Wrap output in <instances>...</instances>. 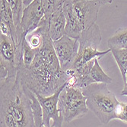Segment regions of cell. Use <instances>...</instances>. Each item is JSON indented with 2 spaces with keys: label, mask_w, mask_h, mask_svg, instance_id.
Returning a JSON list of instances; mask_svg holds the SVG:
<instances>
[{
  "label": "cell",
  "mask_w": 127,
  "mask_h": 127,
  "mask_svg": "<svg viewBox=\"0 0 127 127\" xmlns=\"http://www.w3.org/2000/svg\"><path fill=\"white\" fill-rule=\"evenodd\" d=\"M90 77L93 80L94 84H110L112 82V78L110 77L102 69L99 64V60L97 58L95 59L94 64L92 66L91 71H90Z\"/></svg>",
  "instance_id": "obj_15"
},
{
  "label": "cell",
  "mask_w": 127,
  "mask_h": 127,
  "mask_svg": "<svg viewBox=\"0 0 127 127\" xmlns=\"http://www.w3.org/2000/svg\"><path fill=\"white\" fill-rule=\"evenodd\" d=\"M53 48L61 68L64 71L71 69L78 57V39L64 35L60 39L53 41Z\"/></svg>",
  "instance_id": "obj_7"
},
{
  "label": "cell",
  "mask_w": 127,
  "mask_h": 127,
  "mask_svg": "<svg viewBox=\"0 0 127 127\" xmlns=\"http://www.w3.org/2000/svg\"><path fill=\"white\" fill-rule=\"evenodd\" d=\"M22 51V45L17 46L11 38L0 34V79L16 77Z\"/></svg>",
  "instance_id": "obj_6"
},
{
  "label": "cell",
  "mask_w": 127,
  "mask_h": 127,
  "mask_svg": "<svg viewBox=\"0 0 127 127\" xmlns=\"http://www.w3.org/2000/svg\"><path fill=\"white\" fill-rule=\"evenodd\" d=\"M116 61L120 71L121 73L124 87L126 85V72H127V49H110Z\"/></svg>",
  "instance_id": "obj_14"
},
{
  "label": "cell",
  "mask_w": 127,
  "mask_h": 127,
  "mask_svg": "<svg viewBox=\"0 0 127 127\" xmlns=\"http://www.w3.org/2000/svg\"><path fill=\"white\" fill-rule=\"evenodd\" d=\"M0 127H34L28 90L16 77L0 79Z\"/></svg>",
  "instance_id": "obj_2"
},
{
  "label": "cell",
  "mask_w": 127,
  "mask_h": 127,
  "mask_svg": "<svg viewBox=\"0 0 127 127\" xmlns=\"http://www.w3.org/2000/svg\"><path fill=\"white\" fill-rule=\"evenodd\" d=\"M87 99V106L99 119L102 124L107 125L116 119L115 110L119 101L114 94L109 90L107 84H92L82 89Z\"/></svg>",
  "instance_id": "obj_3"
},
{
  "label": "cell",
  "mask_w": 127,
  "mask_h": 127,
  "mask_svg": "<svg viewBox=\"0 0 127 127\" xmlns=\"http://www.w3.org/2000/svg\"><path fill=\"white\" fill-rule=\"evenodd\" d=\"M126 84H127V72H126Z\"/></svg>",
  "instance_id": "obj_23"
},
{
  "label": "cell",
  "mask_w": 127,
  "mask_h": 127,
  "mask_svg": "<svg viewBox=\"0 0 127 127\" xmlns=\"http://www.w3.org/2000/svg\"><path fill=\"white\" fill-rule=\"evenodd\" d=\"M74 12L84 30L96 24L100 4L94 0H73Z\"/></svg>",
  "instance_id": "obj_9"
},
{
  "label": "cell",
  "mask_w": 127,
  "mask_h": 127,
  "mask_svg": "<svg viewBox=\"0 0 127 127\" xmlns=\"http://www.w3.org/2000/svg\"><path fill=\"white\" fill-rule=\"evenodd\" d=\"M94 1H96L97 2H98L99 4L102 5H106V4H110L112 3L113 0H94Z\"/></svg>",
  "instance_id": "obj_20"
},
{
  "label": "cell",
  "mask_w": 127,
  "mask_h": 127,
  "mask_svg": "<svg viewBox=\"0 0 127 127\" xmlns=\"http://www.w3.org/2000/svg\"><path fill=\"white\" fill-rule=\"evenodd\" d=\"M33 1V0H23V4H24L25 7H26L28 5H30Z\"/></svg>",
  "instance_id": "obj_21"
},
{
  "label": "cell",
  "mask_w": 127,
  "mask_h": 127,
  "mask_svg": "<svg viewBox=\"0 0 127 127\" xmlns=\"http://www.w3.org/2000/svg\"><path fill=\"white\" fill-rule=\"evenodd\" d=\"M65 18L62 5L49 18V34L53 41L59 40L65 35Z\"/></svg>",
  "instance_id": "obj_12"
},
{
  "label": "cell",
  "mask_w": 127,
  "mask_h": 127,
  "mask_svg": "<svg viewBox=\"0 0 127 127\" xmlns=\"http://www.w3.org/2000/svg\"><path fill=\"white\" fill-rule=\"evenodd\" d=\"M116 119L127 123V103L119 102L115 110Z\"/></svg>",
  "instance_id": "obj_19"
},
{
  "label": "cell",
  "mask_w": 127,
  "mask_h": 127,
  "mask_svg": "<svg viewBox=\"0 0 127 127\" xmlns=\"http://www.w3.org/2000/svg\"><path fill=\"white\" fill-rule=\"evenodd\" d=\"M59 110L63 121L71 123L88 113L87 99L82 89L65 84L59 97Z\"/></svg>",
  "instance_id": "obj_4"
},
{
  "label": "cell",
  "mask_w": 127,
  "mask_h": 127,
  "mask_svg": "<svg viewBox=\"0 0 127 127\" xmlns=\"http://www.w3.org/2000/svg\"><path fill=\"white\" fill-rule=\"evenodd\" d=\"M65 85L51 96L36 95L42 110L43 123L46 127H63L64 121L60 115L58 103L60 94Z\"/></svg>",
  "instance_id": "obj_8"
},
{
  "label": "cell",
  "mask_w": 127,
  "mask_h": 127,
  "mask_svg": "<svg viewBox=\"0 0 127 127\" xmlns=\"http://www.w3.org/2000/svg\"><path fill=\"white\" fill-rule=\"evenodd\" d=\"M78 41L79 50L78 57L72 68L78 67L96 58L100 60L110 52V49L104 51L97 50L101 41V33L97 24L84 30L81 34Z\"/></svg>",
  "instance_id": "obj_5"
},
{
  "label": "cell",
  "mask_w": 127,
  "mask_h": 127,
  "mask_svg": "<svg viewBox=\"0 0 127 127\" xmlns=\"http://www.w3.org/2000/svg\"><path fill=\"white\" fill-rule=\"evenodd\" d=\"M28 94L32 101V109H33V113L34 117V127H46L43 123L42 110L36 95L29 90H28Z\"/></svg>",
  "instance_id": "obj_16"
},
{
  "label": "cell",
  "mask_w": 127,
  "mask_h": 127,
  "mask_svg": "<svg viewBox=\"0 0 127 127\" xmlns=\"http://www.w3.org/2000/svg\"><path fill=\"white\" fill-rule=\"evenodd\" d=\"M16 78L35 94L48 97L54 94L67 82L68 77L61 68L49 31L43 34V42L30 67L21 62Z\"/></svg>",
  "instance_id": "obj_1"
},
{
  "label": "cell",
  "mask_w": 127,
  "mask_h": 127,
  "mask_svg": "<svg viewBox=\"0 0 127 127\" xmlns=\"http://www.w3.org/2000/svg\"><path fill=\"white\" fill-rule=\"evenodd\" d=\"M72 2L73 0H64L63 3V11L66 21L65 35L78 39L84 29L74 12Z\"/></svg>",
  "instance_id": "obj_11"
},
{
  "label": "cell",
  "mask_w": 127,
  "mask_h": 127,
  "mask_svg": "<svg viewBox=\"0 0 127 127\" xmlns=\"http://www.w3.org/2000/svg\"><path fill=\"white\" fill-rule=\"evenodd\" d=\"M22 50V63L26 67H30L32 64L34 58H35L37 51L32 49L28 44L25 38L23 41Z\"/></svg>",
  "instance_id": "obj_18"
},
{
  "label": "cell",
  "mask_w": 127,
  "mask_h": 127,
  "mask_svg": "<svg viewBox=\"0 0 127 127\" xmlns=\"http://www.w3.org/2000/svg\"><path fill=\"white\" fill-rule=\"evenodd\" d=\"M109 49H127V29H118L107 41Z\"/></svg>",
  "instance_id": "obj_13"
},
{
  "label": "cell",
  "mask_w": 127,
  "mask_h": 127,
  "mask_svg": "<svg viewBox=\"0 0 127 127\" xmlns=\"http://www.w3.org/2000/svg\"><path fill=\"white\" fill-rule=\"evenodd\" d=\"M44 17V9L41 0L33 1L24 8L21 19V27L25 36L36 30Z\"/></svg>",
  "instance_id": "obj_10"
},
{
  "label": "cell",
  "mask_w": 127,
  "mask_h": 127,
  "mask_svg": "<svg viewBox=\"0 0 127 127\" xmlns=\"http://www.w3.org/2000/svg\"><path fill=\"white\" fill-rule=\"evenodd\" d=\"M64 0H41L44 9V18L49 19L55 11L60 8Z\"/></svg>",
  "instance_id": "obj_17"
},
{
  "label": "cell",
  "mask_w": 127,
  "mask_h": 127,
  "mask_svg": "<svg viewBox=\"0 0 127 127\" xmlns=\"http://www.w3.org/2000/svg\"><path fill=\"white\" fill-rule=\"evenodd\" d=\"M121 95L122 96H127V86L124 87L123 90L121 92Z\"/></svg>",
  "instance_id": "obj_22"
}]
</instances>
